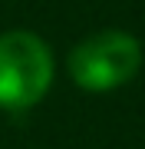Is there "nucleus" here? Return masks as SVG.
<instances>
[{
    "label": "nucleus",
    "instance_id": "obj_1",
    "mask_svg": "<svg viewBox=\"0 0 145 149\" xmlns=\"http://www.w3.org/2000/svg\"><path fill=\"white\" fill-rule=\"evenodd\" d=\"M53 50L33 30L0 33V109L27 113L49 93Z\"/></svg>",
    "mask_w": 145,
    "mask_h": 149
},
{
    "label": "nucleus",
    "instance_id": "obj_2",
    "mask_svg": "<svg viewBox=\"0 0 145 149\" xmlns=\"http://www.w3.org/2000/svg\"><path fill=\"white\" fill-rule=\"evenodd\" d=\"M69 80L86 93H112L142 66V43L125 30H99L69 50Z\"/></svg>",
    "mask_w": 145,
    "mask_h": 149
}]
</instances>
